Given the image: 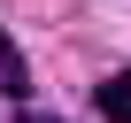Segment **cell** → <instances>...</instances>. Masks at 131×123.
Listing matches in <instances>:
<instances>
[{"label": "cell", "mask_w": 131, "mask_h": 123, "mask_svg": "<svg viewBox=\"0 0 131 123\" xmlns=\"http://www.w3.org/2000/svg\"><path fill=\"white\" fill-rule=\"evenodd\" d=\"M0 85H8L16 100L31 92V69H23V54H16V39H8V31H0Z\"/></svg>", "instance_id": "obj_2"}, {"label": "cell", "mask_w": 131, "mask_h": 123, "mask_svg": "<svg viewBox=\"0 0 131 123\" xmlns=\"http://www.w3.org/2000/svg\"><path fill=\"white\" fill-rule=\"evenodd\" d=\"M93 108H100L108 123H131V69H116V77H100V85H93Z\"/></svg>", "instance_id": "obj_1"}]
</instances>
